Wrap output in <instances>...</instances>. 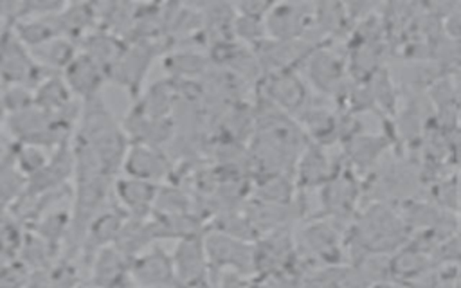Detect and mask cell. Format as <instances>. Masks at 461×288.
<instances>
[{
    "mask_svg": "<svg viewBox=\"0 0 461 288\" xmlns=\"http://www.w3.org/2000/svg\"><path fill=\"white\" fill-rule=\"evenodd\" d=\"M400 212L384 202H375L349 225L346 232V248L355 254L353 261L366 254L391 256L403 247L411 238Z\"/></svg>",
    "mask_w": 461,
    "mask_h": 288,
    "instance_id": "6da1fadb",
    "label": "cell"
},
{
    "mask_svg": "<svg viewBox=\"0 0 461 288\" xmlns=\"http://www.w3.org/2000/svg\"><path fill=\"white\" fill-rule=\"evenodd\" d=\"M40 72L32 52L20 40L13 23L0 31V79L7 86H34L40 83Z\"/></svg>",
    "mask_w": 461,
    "mask_h": 288,
    "instance_id": "7a4b0ae2",
    "label": "cell"
},
{
    "mask_svg": "<svg viewBox=\"0 0 461 288\" xmlns=\"http://www.w3.org/2000/svg\"><path fill=\"white\" fill-rule=\"evenodd\" d=\"M362 198V182L346 164H339L335 175L321 187V205L326 218L346 223L353 218Z\"/></svg>",
    "mask_w": 461,
    "mask_h": 288,
    "instance_id": "3957f363",
    "label": "cell"
},
{
    "mask_svg": "<svg viewBox=\"0 0 461 288\" xmlns=\"http://www.w3.org/2000/svg\"><path fill=\"white\" fill-rule=\"evenodd\" d=\"M315 4L281 2L272 4L265 16V31L268 40L297 41L306 40L313 27Z\"/></svg>",
    "mask_w": 461,
    "mask_h": 288,
    "instance_id": "277c9868",
    "label": "cell"
},
{
    "mask_svg": "<svg viewBox=\"0 0 461 288\" xmlns=\"http://www.w3.org/2000/svg\"><path fill=\"white\" fill-rule=\"evenodd\" d=\"M335 220H313L299 236V247L308 259L322 266H339L346 250V234L335 227Z\"/></svg>",
    "mask_w": 461,
    "mask_h": 288,
    "instance_id": "5b68a950",
    "label": "cell"
},
{
    "mask_svg": "<svg viewBox=\"0 0 461 288\" xmlns=\"http://www.w3.org/2000/svg\"><path fill=\"white\" fill-rule=\"evenodd\" d=\"M259 92L261 99L286 115H299L310 103L308 86L297 70L263 74L259 79Z\"/></svg>",
    "mask_w": 461,
    "mask_h": 288,
    "instance_id": "8992f818",
    "label": "cell"
},
{
    "mask_svg": "<svg viewBox=\"0 0 461 288\" xmlns=\"http://www.w3.org/2000/svg\"><path fill=\"white\" fill-rule=\"evenodd\" d=\"M308 81L322 95H337L344 90L348 58L331 49L330 43L317 45L303 63Z\"/></svg>",
    "mask_w": 461,
    "mask_h": 288,
    "instance_id": "52a82bcc",
    "label": "cell"
},
{
    "mask_svg": "<svg viewBox=\"0 0 461 288\" xmlns=\"http://www.w3.org/2000/svg\"><path fill=\"white\" fill-rule=\"evenodd\" d=\"M432 252L423 245L409 239L403 247L389 256V279L407 286H414L434 266Z\"/></svg>",
    "mask_w": 461,
    "mask_h": 288,
    "instance_id": "ba28073f",
    "label": "cell"
},
{
    "mask_svg": "<svg viewBox=\"0 0 461 288\" xmlns=\"http://www.w3.org/2000/svg\"><path fill=\"white\" fill-rule=\"evenodd\" d=\"M153 56L155 49L149 41H135L126 45L108 76L124 85L131 94H139L140 83L146 77L149 65L153 63Z\"/></svg>",
    "mask_w": 461,
    "mask_h": 288,
    "instance_id": "9c48e42d",
    "label": "cell"
},
{
    "mask_svg": "<svg viewBox=\"0 0 461 288\" xmlns=\"http://www.w3.org/2000/svg\"><path fill=\"white\" fill-rule=\"evenodd\" d=\"M106 77V72L85 52H77L76 58L63 70V79L67 86L70 88L72 95L81 99V103L99 97L101 85Z\"/></svg>",
    "mask_w": 461,
    "mask_h": 288,
    "instance_id": "30bf717a",
    "label": "cell"
},
{
    "mask_svg": "<svg viewBox=\"0 0 461 288\" xmlns=\"http://www.w3.org/2000/svg\"><path fill=\"white\" fill-rule=\"evenodd\" d=\"M335 164L322 146L308 142L295 162V184L303 189L322 187L337 171Z\"/></svg>",
    "mask_w": 461,
    "mask_h": 288,
    "instance_id": "8fae6325",
    "label": "cell"
},
{
    "mask_svg": "<svg viewBox=\"0 0 461 288\" xmlns=\"http://www.w3.org/2000/svg\"><path fill=\"white\" fill-rule=\"evenodd\" d=\"M389 148V139L384 135H366L358 133L353 139L344 142L346 166L351 167L357 175L367 173L375 167L376 160Z\"/></svg>",
    "mask_w": 461,
    "mask_h": 288,
    "instance_id": "7c38bea8",
    "label": "cell"
},
{
    "mask_svg": "<svg viewBox=\"0 0 461 288\" xmlns=\"http://www.w3.org/2000/svg\"><path fill=\"white\" fill-rule=\"evenodd\" d=\"M124 169L131 178H139L144 182H153L167 171L166 158L157 153L153 146L137 144L124 157Z\"/></svg>",
    "mask_w": 461,
    "mask_h": 288,
    "instance_id": "4fadbf2b",
    "label": "cell"
},
{
    "mask_svg": "<svg viewBox=\"0 0 461 288\" xmlns=\"http://www.w3.org/2000/svg\"><path fill=\"white\" fill-rule=\"evenodd\" d=\"M133 277L142 288H164L175 277L173 263L160 250H151L133 263Z\"/></svg>",
    "mask_w": 461,
    "mask_h": 288,
    "instance_id": "5bb4252c",
    "label": "cell"
},
{
    "mask_svg": "<svg viewBox=\"0 0 461 288\" xmlns=\"http://www.w3.org/2000/svg\"><path fill=\"white\" fill-rule=\"evenodd\" d=\"M207 263H209V259L205 254V247L200 245L194 238L184 239L180 243V247L176 250V257L173 261L175 277L180 283L193 284L203 277Z\"/></svg>",
    "mask_w": 461,
    "mask_h": 288,
    "instance_id": "9a60e30c",
    "label": "cell"
},
{
    "mask_svg": "<svg viewBox=\"0 0 461 288\" xmlns=\"http://www.w3.org/2000/svg\"><path fill=\"white\" fill-rule=\"evenodd\" d=\"M203 247H205L207 259L218 265H234L236 268L254 266V248L232 238L214 236L207 239V245Z\"/></svg>",
    "mask_w": 461,
    "mask_h": 288,
    "instance_id": "2e32d148",
    "label": "cell"
},
{
    "mask_svg": "<svg viewBox=\"0 0 461 288\" xmlns=\"http://www.w3.org/2000/svg\"><path fill=\"white\" fill-rule=\"evenodd\" d=\"M38 67L43 68H52L58 74L63 72L67 68V65L76 58V49L72 45V41L65 36H56L45 43H41L40 47L31 50Z\"/></svg>",
    "mask_w": 461,
    "mask_h": 288,
    "instance_id": "e0dca14e",
    "label": "cell"
},
{
    "mask_svg": "<svg viewBox=\"0 0 461 288\" xmlns=\"http://www.w3.org/2000/svg\"><path fill=\"white\" fill-rule=\"evenodd\" d=\"M117 196L128 209H131L135 212L151 207V203L157 198L151 182H144V180L131 178V176L128 180H121L117 184Z\"/></svg>",
    "mask_w": 461,
    "mask_h": 288,
    "instance_id": "ac0fdd59",
    "label": "cell"
},
{
    "mask_svg": "<svg viewBox=\"0 0 461 288\" xmlns=\"http://www.w3.org/2000/svg\"><path fill=\"white\" fill-rule=\"evenodd\" d=\"M95 283L101 286L113 288L126 275L124 254L115 248H104L95 261Z\"/></svg>",
    "mask_w": 461,
    "mask_h": 288,
    "instance_id": "d6986e66",
    "label": "cell"
},
{
    "mask_svg": "<svg viewBox=\"0 0 461 288\" xmlns=\"http://www.w3.org/2000/svg\"><path fill=\"white\" fill-rule=\"evenodd\" d=\"M207 61L203 56L194 52H176L167 56V68L175 72L178 77H194L196 74H205Z\"/></svg>",
    "mask_w": 461,
    "mask_h": 288,
    "instance_id": "ffe728a7",
    "label": "cell"
},
{
    "mask_svg": "<svg viewBox=\"0 0 461 288\" xmlns=\"http://www.w3.org/2000/svg\"><path fill=\"white\" fill-rule=\"evenodd\" d=\"M297 288H340V266H322L308 272Z\"/></svg>",
    "mask_w": 461,
    "mask_h": 288,
    "instance_id": "44dd1931",
    "label": "cell"
},
{
    "mask_svg": "<svg viewBox=\"0 0 461 288\" xmlns=\"http://www.w3.org/2000/svg\"><path fill=\"white\" fill-rule=\"evenodd\" d=\"M22 187V173L14 166V162H5V158L0 160V205L7 203L18 189Z\"/></svg>",
    "mask_w": 461,
    "mask_h": 288,
    "instance_id": "7402d4cb",
    "label": "cell"
},
{
    "mask_svg": "<svg viewBox=\"0 0 461 288\" xmlns=\"http://www.w3.org/2000/svg\"><path fill=\"white\" fill-rule=\"evenodd\" d=\"M371 288H405V286L393 281V279H384V281H378V283L371 284Z\"/></svg>",
    "mask_w": 461,
    "mask_h": 288,
    "instance_id": "603a6c76",
    "label": "cell"
},
{
    "mask_svg": "<svg viewBox=\"0 0 461 288\" xmlns=\"http://www.w3.org/2000/svg\"><path fill=\"white\" fill-rule=\"evenodd\" d=\"M2 155H4V151H2V148H0V160H2V158H4V157H2Z\"/></svg>",
    "mask_w": 461,
    "mask_h": 288,
    "instance_id": "cb8c5ba5",
    "label": "cell"
}]
</instances>
